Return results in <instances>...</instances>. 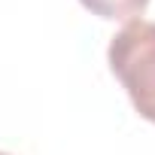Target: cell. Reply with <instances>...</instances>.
<instances>
[{
	"mask_svg": "<svg viewBox=\"0 0 155 155\" xmlns=\"http://www.w3.org/2000/svg\"><path fill=\"white\" fill-rule=\"evenodd\" d=\"M107 58L134 110L155 122V21H128L110 40Z\"/></svg>",
	"mask_w": 155,
	"mask_h": 155,
	"instance_id": "1",
	"label": "cell"
},
{
	"mask_svg": "<svg viewBox=\"0 0 155 155\" xmlns=\"http://www.w3.org/2000/svg\"><path fill=\"white\" fill-rule=\"evenodd\" d=\"M0 155H9V152H0Z\"/></svg>",
	"mask_w": 155,
	"mask_h": 155,
	"instance_id": "3",
	"label": "cell"
},
{
	"mask_svg": "<svg viewBox=\"0 0 155 155\" xmlns=\"http://www.w3.org/2000/svg\"><path fill=\"white\" fill-rule=\"evenodd\" d=\"M85 9H91L94 15L101 18H113V21H125V18H134L140 15L149 0H79Z\"/></svg>",
	"mask_w": 155,
	"mask_h": 155,
	"instance_id": "2",
	"label": "cell"
}]
</instances>
